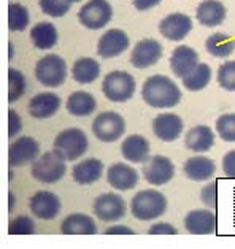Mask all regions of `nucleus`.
Wrapping results in <instances>:
<instances>
[{
    "mask_svg": "<svg viewBox=\"0 0 235 249\" xmlns=\"http://www.w3.org/2000/svg\"><path fill=\"white\" fill-rule=\"evenodd\" d=\"M142 97L153 108H173L181 100V90L168 76L153 75L143 83Z\"/></svg>",
    "mask_w": 235,
    "mask_h": 249,
    "instance_id": "obj_1",
    "label": "nucleus"
},
{
    "mask_svg": "<svg viewBox=\"0 0 235 249\" xmlns=\"http://www.w3.org/2000/svg\"><path fill=\"white\" fill-rule=\"evenodd\" d=\"M132 216L138 221H153L167 211V198L159 191L146 189L137 192L130 202Z\"/></svg>",
    "mask_w": 235,
    "mask_h": 249,
    "instance_id": "obj_2",
    "label": "nucleus"
},
{
    "mask_svg": "<svg viewBox=\"0 0 235 249\" xmlns=\"http://www.w3.org/2000/svg\"><path fill=\"white\" fill-rule=\"evenodd\" d=\"M53 148L62 159L72 162L84 156V153H86L89 148V140H88V135L81 129L70 127V129L62 130L56 137Z\"/></svg>",
    "mask_w": 235,
    "mask_h": 249,
    "instance_id": "obj_3",
    "label": "nucleus"
},
{
    "mask_svg": "<svg viewBox=\"0 0 235 249\" xmlns=\"http://www.w3.org/2000/svg\"><path fill=\"white\" fill-rule=\"evenodd\" d=\"M65 159H62L56 151H48V153L38 156L32 162V176L40 183L54 184L61 181L65 173H67V165Z\"/></svg>",
    "mask_w": 235,
    "mask_h": 249,
    "instance_id": "obj_4",
    "label": "nucleus"
},
{
    "mask_svg": "<svg viewBox=\"0 0 235 249\" xmlns=\"http://www.w3.org/2000/svg\"><path fill=\"white\" fill-rule=\"evenodd\" d=\"M135 80L127 71L114 70L110 71L102 81V92L110 102L123 103L132 99L135 94Z\"/></svg>",
    "mask_w": 235,
    "mask_h": 249,
    "instance_id": "obj_5",
    "label": "nucleus"
},
{
    "mask_svg": "<svg viewBox=\"0 0 235 249\" xmlns=\"http://www.w3.org/2000/svg\"><path fill=\"white\" fill-rule=\"evenodd\" d=\"M35 76L46 88H59L67 80V64L57 54H48L35 65Z\"/></svg>",
    "mask_w": 235,
    "mask_h": 249,
    "instance_id": "obj_6",
    "label": "nucleus"
},
{
    "mask_svg": "<svg viewBox=\"0 0 235 249\" xmlns=\"http://www.w3.org/2000/svg\"><path fill=\"white\" fill-rule=\"evenodd\" d=\"M92 132L102 143H114L126 133V121L116 111H104L92 121Z\"/></svg>",
    "mask_w": 235,
    "mask_h": 249,
    "instance_id": "obj_7",
    "label": "nucleus"
},
{
    "mask_svg": "<svg viewBox=\"0 0 235 249\" xmlns=\"http://www.w3.org/2000/svg\"><path fill=\"white\" fill-rule=\"evenodd\" d=\"M113 18V8L108 0H89L78 11V19L86 29L99 30L105 27Z\"/></svg>",
    "mask_w": 235,
    "mask_h": 249,
    "instance_id": "obj_8",
    "label": "nucleus"
},
{
    "mask_svg": "<svg viewBox=\"0 0 235 249\" xmlns=\"http://www.w3.org/2000/svg\"><path fill=\"white\" fill-rule=\"evenodd\" d=\"M94 213L100 221L104 222H114L123 219L127 213V205L126 200L113 192H105L94 200Z\"/></svg>",
    "mask_w": 235,
    "mask_h": 249,
    "instance_id": "obj_9",
    "label": "nucleus"
},
{
    "mask_svg": "<svg viewBox=\"0 0 235 249\" xmlns=\"http://www.w3.org/2000/svg\"><path fill=\"white\" fill-rule=\"evenodd\" d=\"M143 176L151 186H164L175 176V165L165 156H153L145 162Z\"/></svg>",
    "mask_w": 235,
    "mask_h": 249,
    "instance_id": "obj_10",
    "label": "nucleus"
},
{
    "mask_svg": "<svg viewBox=\"0 0 235 249\" xmlns=\"http://www.w3.org/2000/svg\"><path fill=\"white\" fill-rule=\"evenodd\" d=\"M40 156V144L32 137H21L10 144L8 163L11 167H22L34 162Z\"/></svg>",
    "mask_w": 235,
    "mask_h": 249,
    "instance_id": "obj_11",
    "label": "nucleus"
},
{
    "mask_svg": "<svg viewBox=\"0 0 235 249\" xmlns=\"http://www.w3.org/2000/svg\"><path fill=\"white\" fill-rule=\"evenodd\" d=\"M29 205H31L32 214L41 221L56 219L62 208L59 197L50 191H38L37 194H34Z\"/></svg>",
    "mask_w": 235,
    "mask_h": 249,
    "instance_id": "obj_12",
    "label": "nucleus"
},
{
    "mask_svg": "<svg viewBox=\"0 0 235 249\" xmlns=\"http://www.w3.org/2000/svg\"><path fill=\"white\" fill-rule=\"evenodd\" d=\"M162 57V45L154 38L140 40L130 54V64L135 69H148L159 62Z\"/></svg>",
    "mask_w": 235,
    "mask_h": 249,
    "instance_id": "obj_13",
    "label": "nucleus"
},
{
    "mask_svg": "<svg viewBox=\"0 0 235 249\" xmlns=\"http://www.w3.org/2000/svg\"><path fill=\"white\" fill-rule=\"evenodd\" d=\"M130 45L129 35L121 29H110L102 35L97 43V54L104 59L116 57L123 54Z\"/></svg>",
    "mask_w": 235,
    "mask_h": 249,
    "instance_id": "obj_14",
    "label": "nucleus"
},
{
    "mask_svg": "<svg viewBox=\"0 0 235 249\" xmlns=\"http://www.w3.org/2000/svg\"><path fill=\"white\" fill-rule=\"evenodd\" d=\"M159 30L164 38L170 41L184 40L186 35L192 30V19L184 13H172L161 21Z\"/></svg>",
    "mask_w": 235,
    "mask_h": 249,
    "instance_id": "obj_15",
    "label": "nucleus"
},
{
    "mask_svg": "<svg viewBox=\"0 0 235 249\" xmlns=\"http://www.w3.org/2000/svg\"><path fill=\"white\" fill-rule=\"evenodd\" d=\"M183 119L175 113H164L153 119V132L159 140L172 143L183 132Z\"/></svg>",
    "mask_w": 235,
    "mask_h": 249,
    "instance_id": "obj_16",
    "label": "nucleus"
},
{
    "mask_svg": "<svg viewBox=\"0 0 235 249\" xmlns=\"http://www.w3.org/2000/svg\"><path fill=\"white\" fill-rule=\"evenodd\" d=\"M107 181L116 191H130L138 184V172L134 167L116 162L107 170Z\"/></svg>",
    "mask_w": 235,
    "mask_h": 249,
    "instance_id": "obj_17",
    "label": "nucleus"
},
{
    "mask_svg": "<svg viewBox=\"0 0 235 249\" xmlns=\"http://www.w3.org/2000/svg\"><path fill=\"white\" fill-rule=\"evenodd\" d=\"M184 229L192 235H212L216 232V216L210 210H192L184 217Z\"/></svg>",
    "mask_w": 235,
    "mask_h": 249,
    "instance_id": "obj_18",
    "label": "nucleus"
},
{
    "mask_svg": "<svg viewBox=\"0 0 235 249\" xmlns=\"http://www.w3.org/2000/svg\"><path fill=\"white\" fill-rule=\"evenodd\" d=\"M199 64V54L191 46L181 45L175 48L170 57V69L178 78H183L189 75L192 70L196 69Z\"/></svg>",
    "mask_w": 235,
    "mask_h": 249,
    "instance_id": "obj_19",
    "label": "nucleus"
},
{
    "mask_svg": "<svg viewBox=\"0 0 235 249\" xmlns=\"http://www.w3.org/2000/svg\"><path fill=\"white\" fill-rule=\"evenodd\" d=\"M61 108V97L54 92H41L34 95L29 102V113L35 119H48Z\"/></svg>",
    "mask_w": 235,
    "mask_h": 249,
    "instance_id": "obj_20",
    "label": "nucleus"
},
{
    "mask_svg": "<svg viewBox=\"0 0 235 249\" xmlns=\"http://www.w3.org/2000/svg\"><path fill=\"white\" fill-rule=\"evenodd\" d=\"M102 173H104V163H102V160L95 159V157H89V159L78 162L73 167V170H72V178L78 184L88 186L97 183L102 178Z\"/></svg>",
    "mask_w": 235,
    "mask_h": 249,
    "instance_id": "obj_21",
    "label": "nucleus"
},
{
    "mask_svg": "<svg viewBox=\"0 0 235 249\" xmlns=\"http://www.w3.org/2000/svg\"><path fill=\"white\" fill-rule=\"evenodd\" d=\"M149 148L148 140L142 135H129L121 144V154L127 162L132 163H145L149 159Z\"/></svg>",
    "mask_w": 235,
    "mask_h": 249,
    "instance_id": "obj_22",
    "label": "nucleus"
},
{
    "mask_svg": "<svg viewBox=\"0 0 235 249\" xmlns=\"http://www.w3.org/2000/svg\"><path fill=\"white\" fill-rule=\"evenodd\" d=\"M184 144L192 153H207L215 144V132L208 125H196L186 133Z\"/></svg>",
    "mask_w": 235,
    "mask_h": 249,
    "instance_id": "obj_23",
    "label": "nucleus"
},
{
    "mask_svg": "<svg viewBox=\"0 0 235 249\" xmlns=\"http://www.w3.org/2000/svg\"><path fill=\"white\" fill-rule=\"evenodd\" d=\"M183 172L192 181H208L216 172L215 162L205 156H192L184 162Z\"/></svg>",
    "mask_w": 235,
    "mask_h": 249,
    "instance_id": "obj_24",
    "label": "nucleus"
},
{
    "mask_svg": "<svg viewBox=\"0 0 235 249\" xmlns=\"http://www.w3.org/2000/svg\"><path fill=\"white\" fill-rule=\"evenodd\" d=\"M226 7L219 0H203L199 3L196 16L197 21L205 27H215L226 19Z\"/></svg>",
    "mask_w": 235,
    "mask_h": 249,
    "instance_id": "obj_25",
    "label": "nucleus"
},
{
    "mask_svg": "<svg viewBox=\"0 0 235 249\" xmlns=\"http://www.w3.org/2000/svg\"><path fill=\"white\" fill-rule=\"evenodd\" d=\"M61 232L64 235H95L97 226L92 217L83 213H73L69 214L61 224Z\"/></svg>",
    "mask_w": 235,
    "mask_h": 249,
    "instance_id": "obj_26",
    "label": "nucleus"
},
{
    "mask_svg": "<svg viewBox=\"0 0 235 249\" xmlns=\"http://www.w3.org/2000/svg\"><path fill=\"white\" fill-rule=\"evenodd\" d=\"M65 108L72 116L76 118H83V116H89L95 111L97 108V102H95L94 95L89 92H84V90H76V92L70 94L65 103Z\"/></svg>",
    "mask_w": 235,
    "mask_h": 249,
    "instance_id": "obj_27",
    "label": "nucleus"
},
{
    "mask_svg": "<svg viewBox=\"0 0 235 249\" xmlns=\"http://www.w3.org/2000/svg\"><path fill=\"white\" fill-rule=\"evenodd\" d=\"M72 76L80 84H91L100 76V64L92 57H81L73 64Z\"/></svg>",
    "mask_w": 235,
    "mask_h": 249,
    "instance_id": "obj_28",
    "label": "nucleus"
},
{
    "mask_svg": "<svg viewBox=\"0 0 235 249\" xmlns=\"http://www.w3.org/2000/svg\"><path fill=\"white\" fill-rule=\"evenodd\" d=\"M31 40L37 50H51L57 43V30L51 22H38L31 30Z\"/></svg>",
    "mask_w": 235,
    "mask_h": 249,
    "instance_id": "obj_29",
    "label": "nucleus"
},
{
    "mask_svg": "<svg viewBox=\"0 0 235 249\" xmlns=\"http://www.w3.org/2000/svg\"><path fill=\"white\" fill-rule=\"evenodd\" d=\"M205 48L213 57H229L235 51V40L222 32H216L207 38Z\"/></svg>",
    "mask_w": 235,
    "mask_h": 249,
    "instance_id": "obj_30",
    "label": "nucleus"
},
{
    "mask_svg": "<svg viewBox=\"0 0 235 249\" xmlns=\"http://www.w3.org/2000/svg\"><path fill=\"white\" fill-rule=\"evenodd\" d=\"M210 80H212V69L207 64H197L196 69L183 78V86L191 92H197L207 88Z\"/></svg>",
    "mask_w": 235,
    "mask_h": 249,
    "instance_id": "obj_31",
    "label": "nucleus"
},
{
    "mask_svg": "<svg viewBox=\"0 0 235 249\" xmlns=\"http://www.w3.org/2000/svg\"><path fill=\"white\" fill-rule=\"evenodd\" d=\"M31 16L29 10L21 3H10L8 7V27L13 32H22L29 26Z\"/></svg>",
    "mask_w": 235,
    "mask_h": 249,
    "instance_id": "obj_32",
    "label": "nucleus"
},
{
    "mask_svg": "<svg viewBox=\"0 0 235 249\" xmlns=\"http://www.w3.org/2000/svg\"><path fill=\"white\" fill-rule=\"evenodd\" d=\"M8 81H10V92H8V102L13 103L18 99H21L22 94L26 92V78L19 70L10 69L8 71Z\"/></svg>",
    "mask_w": 235,
    "mask_h": 249,
    "instance_id": "obj_33",
    "label": "nucleus"
},
{
    "mask_svg": "<svg viewBox=\"0 0 235 249\" xmlns=\"http://www.w3.org/2000/svg\"><path fill=\"white\" fill-rule=\"evenodd\" d=\"M216 132L227 143H235V114H222L216 121Z\"/></svg>",
    "mask_w": 235,
    "mask_h": 249,
    "instance_id": "obj_34",
    "label": "nucleus"
},
{
    "mask_svg": "<svg viewBox=\"0 0 235 249\" xmlns=\"http://www.w3.org/2000/svg\"><path fill=\"white\" fill-rule=\"evenodd\" d=\"M218 83L222 89L235 92V60L222 64L218 70Z\"/></svg>",
    "mask_w": 235,
    "mask_h": 249,
    "instance_id": "obj_35",
    "label": "nucleus"
},
{
    "mask_svg": "<svg viewBox=\"0 0 235 249\" xmlns=\"http://www.w3.org/2000/svg\"><path fill=\"white\" fill-rule=\"evenodd\" d=\"M70 5L67 0H40V8L45 15L53 18H62L69 13Z\"/></svg>",
    "mask_w": 235,
    "mask_h": 249,
    "instance_id": "obj_36",
    "label": "nucleus"
},
{
    "mask_svg": "<svg viewBox=\"0 0 235 249\" xmlns=\"http://www.w3.org/2000/svg\"><path fill=\"white\" fill-rule=\"evenodd\" d=\"M10 235H34L35 222L29 216H18L8 226Z\"/></svg>",
    "mask_w": 235,
    "mask_h": 249,
    "instance_id": "obj_37",
    "label": "nucleus"
},
{
    "mask_svg": "<svg viewBox=\"0 0 235 249\" xmlns=\"http://www.w3.org/2000/svg\"><path fill=\"white\" fill-rule=\"evenodd\" d=\"M218 184L215 183H210L207 184L202 189L200 192V200L208 206V208H216V203H218Z\"/></svg>",
    "mask_w": 235,
    "mask_h": 249,
    "instance_id": "obj_38",
    "label": "nucleus"
},
{
    "mask_svg": "<svg viewBox=\"0 0 235 249\" xmlns=\"http://www.w3.org/2000/svg\"><path fill=\"white\" fill-rule=\"evenodd\" d=\"M222 172L227 178L235 179V149L229 151V153L222 157Z\"/></svg>",
    "mask_w": 235,
    "mask_h": 249,
    "instance_id": "obj_39",
    "label": "nucleus"
},
{
    "mask_svg": "<svg viewBox=\"0 0 235 249\" xmlns=\"http://www.w3.org/2000/svg\"><path fill=\"white\" fill-rule=\"evenodd\" d=\"M8 123H10L8 124V135H10V138H13L22 129L21 118H19V114H18L15 110H10V113H8Z\"/></svg>",
    "mask_w": 235,
    "mask_h": 249,
    "instance_id": "obj_40",
    "label": "nucleus"
},
{
    "mask_svg": "<svg viewBox=\"0 0 235 249\" xmlns=\"http://www.w3.org/2000/svg\"><path fill=\"white\" fill-rule=\"evenodd\" d=\"M149 235H177V229L168 222H158L148 230Z\"/></svg>",
    "mask_w": 235,
    "mask_h": 249,
    "instance_id": "obj_41",
    "label": "nucleus"
},
{
    "mask_svg": "<svg viewBox=\"0 0 235 249\" xmlns=\"http://www.w3.org/2000/svg\"><path fill=\"white\" fill-rule=\"evenodd\" d=\"M162 0H134V7L138 10V11H146L149 8L156 7V5H159Z\"/></svg>",
    "mask_w": 235,
    "mask_h": 249,
    "instance_id": "obj_42",
    "label": "nucleus"
},
{
    "mask_svg": "<svg viewBox=\"0 0 235 249\" xmlns=\"http://www.w3.org/2000/svg\"><path fill=\"white\" fill-rule=\"evenodd\" d=\"M105 235H134V230L126 226H111L105 230Z\"/></svg>",
    "mask_w": 235,
    "mask_h": 249,
    "instance_id": "obj_43",
    "label": "nucleus"
},
{
    "mask_svg": "<svg viewBox=\"0 0 235 249\" xmlns=\"http://www.w3.org/2000/svg\"><path fill=\"white\" fill-rule=\"evenodd\" d=\"M10 211H13L15 210V196H13V192H10Z\"/></svg>",
    "mask_w": 235,
    "mask_h": 249,
    "instance_id": "obj_44",
    "label": "nucleus"
},
{
    "mask_svg": "<svg viewBox=\"0 0 235 249\" xmlns=\"http://www.w3.org/2000/svg\"><path fill=\"white\" fill-rule=\"evenodd\" d=\"M10 57H13V45L10 43Z\"/></svg>",
    "mask_w": 235,
    "mask_h": 249,
    "instance_id": "obj_45",
    "label": "nucleus"
},
{
    "mask_svg": "<svg viewBox=\"0 0 235 249\" xmlns=\"http://www.w3.org/2000/svg\"><path fill=\"white\" fill-rule=\"evenodd\" d=\"M69 3H76V2H81V0H67Z\"/></svg>",
    "mask_w": 235,
    "mask_h": 249,
    "instance_id": "obj_46",
    "label": "nucleus"
}]
</instances>
